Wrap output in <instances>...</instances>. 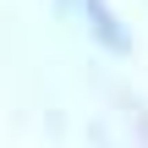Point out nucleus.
I'll list each match as a JSON object with an SVG mask.
<instances>
[{"label":"nucleus","mask_w":148,"mask_h":148,"mask_svg":"<svg viewBox=\"0 0 148 148\" xmlns=\"http://www.w3.org/2000/svg\"><path fill=\"white\" fill-rule=\"evenodd\" d=\"M99 49H110V55H132V27L121 22V11L110 5V0H55Z\"/></svg>","instance_id":"nucleus-1"}]
</instances>
